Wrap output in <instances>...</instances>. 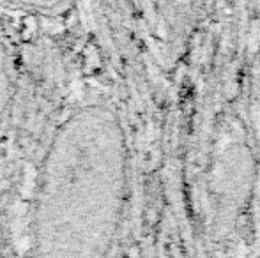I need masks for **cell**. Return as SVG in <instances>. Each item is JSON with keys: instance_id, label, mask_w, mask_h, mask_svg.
I'll return each mask as SVG.
<instances>
[{"instance_id": "3", "label": "cell", "mask_w": 260, "mask_h": 258, "mask_svg": "<svg viewBox=\"0 0 260 258\" xmlns=\"http://www.w3.org/2000/svg\"><path fill=\"white\" fill-rule=\"evenodd\" d=\"M9 4H18L23 7H36V9H58L69 4L71 0H7Z\"/></svg>"}, {"instance_id": "2", "label": "cell", "mask_w": 260, "mask_h": 258, "mask_svg": "<svg viewBox=\"0 0 260 258\" xmlns=\"http://www.w3.org/2000/svg\"><path fill=\"white\" fill-rule=\"evenodd\" d=\"M11 87H13V80H11V64H9V60H7L6 50L0 46V121H2L4 114H6L7 106H9Z\"/></svg>"}, {"instance_id": "1", "label": "cell", "mask_w": 260, "mask_h": 258, "mask_svg": "<svg viewBox=\"0 0 260 258\" xmlns=\"http://www.w3.org/2000/svg\"><path fill=\"white\" fill-rule=\"evenodd\" d=\"M126 140L117 115L85 106L52 141L36 198V249L43 258H106L122 219Z\"/></svg>"}]
</instances>
